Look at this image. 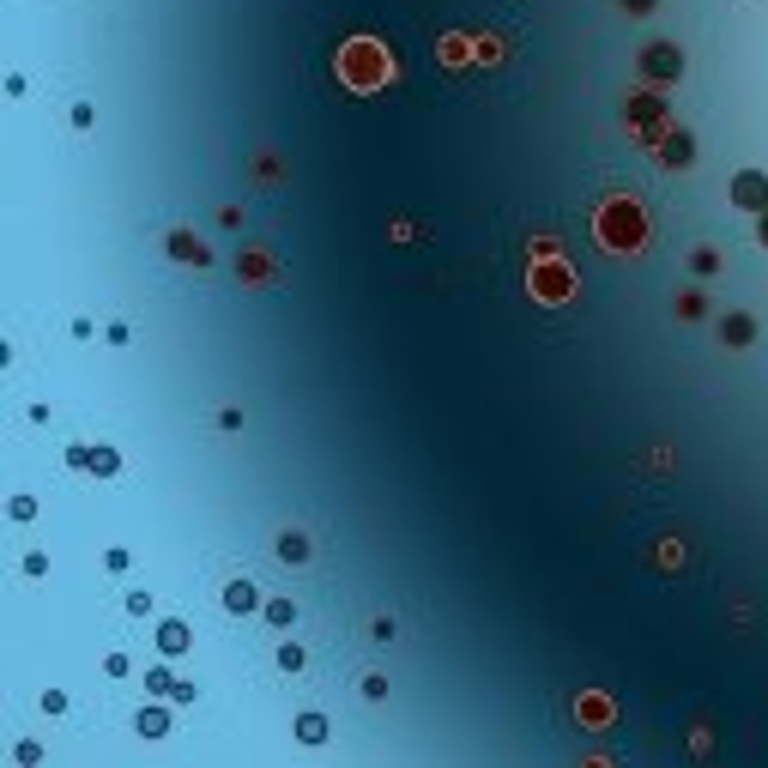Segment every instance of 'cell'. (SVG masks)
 Segmentation results:
<instances>
[{
	"instance_id": "6",
	"label": "cell",
	"mask_w": 768,
	"mask_h": 768,
	"mask_svg": "<svg viewBox=\"0 0 768 768\" xmlns=\"http://www.w3.org/2000/svg\"><path fill=\"white\" fill-rule=\"evenodd\" d=\"M85 466H92V472H104V478H109V472L122 466V460H115V448H85Z\"/></svg>"
},
{
	"instance_id": "5",
	"label": "cell",
	"mask_w": 768,
	"mask_h": 768,
	"mask_svg": "<svg viewBox=\"0 0 768 768\" xmlns=\"http://www.w3.org/2000/svg\"><path fill=\"white\" fill-rule=\"evenodd\" d=\"M677 67H684V61H677V49H654V55H648V73H665V80H672Z\"/></svg>"
},
{
	"instance_id": "9",
	"label": "cell",
	"mask_w": 768,
	"mask_h": 768,
	"mask_svg": "<svg viewBox=\"0 0 768 768\" xmlns=\"http://www.w3.org/2000/svg\"><path fill=\"white\" fill-rule=\"evenodd\" d=\"M762 249H768V212H762Z\"/></svg>"
},
{
	"instance_id": "3",
	"label": "cell",
	"mask_w": 768,
	"mask_h": 768,
	"mask_svg": "<svg viewBox=\"0 0 768 768\" xmlns=\"http://www.w3.org/2000/svg\"><path fill=\"white\" fill-rule=\"evenodd\" d=\"M139 733H146V738H164V733H170V714H164V708H146V714H139Z\"/></svg>"
},
{
	"instance_id": "7",
	"label": "cell",
	"mask_w": 768,
	"mask_h": 768,
	"mask_svg": "<svg viewBox=\"0 0 768 768\" xmlns=\"http://www.w3.org/2000/svg\"><path fill=\"white\" fill-rule=\"evenodd\" d=\"M224 606H230V611H254V587H249V581H230Z\"/></svg>"
},
{
	"instance_id": "4",
	"label": "cell",
	"mask_w": 768,
	"mask_h": 768,
	"mask_svg": "<svg viewBox=\"0 0 768 768\" xmlns=\"http://www.w3.org/2000/svg\"><path fill=\"white\" fill-rule=\"evenodd\" d=\"M297 738H303V745H322V738H327V720H322V714H303V720H297Z\"/></svg>"
},
{
	"instance_id": "8",
	"label": "cell",
	"mask_w": 768,
	"mask_h": 768,
	"mask_svg": "<svg viewBox=\"0 0 768 768\" xmlns=\"http://www.w3.org/2000/svg\"><path fill=\"white\" fill-rule=\"evenodd\" d=\"M151 690H158V696H176V702H188V684H176L170 672H151Z\"/></svg>"
},
{
	"instance_id": "2",
	"label": "cell",
	"mask_w": 768,
	"mask_h": 768,
	"mask_svg": "<svg viewBox=\"0 0 768 768\" xmlns=\"http://www.w3.org/2000/svg\"><path fill=\"white\" fill-rule=\"evenodd\" d=\"M158 648H164V654H182V648H188V623H158Z\"/></svg>"
},
{
	"instance_id": "1",
	"label": "cell",
	"mask_w": 768,
	"mask_h": 768,
	"mask_svg": "<svg viewBox=\"0 0 768 768\" xmlns=\"http://www.w3.org/2000/svg\"><path fill=\"white\" fill-rule=\"evenodd\" d=\"M733 200H738L745 212H768V176H762V170H745V176L733 182Z\"/></svg>"
}]
</instances>
